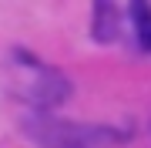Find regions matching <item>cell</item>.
I'll use <instances>...</instances> for the list:
<instances>
[{"label": "cell", "instance_id": "cell-1", "mask_svg": "<svg viewBox=\"0 0 151 148\" xmlns=\"http://www.w3.org/2000/svg\"><path fill=\"white\" fill-rule=\"evenodd\" d=\"M40 148H118L124 131L108 125H81V121H57V118H34L24 125Z\"/></svg>", "mask_w": 151, "mask_h": 148}, {"label": "cell", "instance_id": "cell-2", "mask_svg": "<svg viewBox=\"0 0 151 148\" xmlns=\"http://www.w3.org/2000/svg\"><path fill=\"white\" fill-rule=\"evenodd\" d=\"M20 54V51H17ZM24 57V54H20ZM14 71H20L24 74V84L17 91H20V98H27L34 101L37 108H54V104H60L70 94V84H67V77L54 71V67H44L37 64L34 57H24V67H14Z\"/></svg>", "mask_w": 151, "mask_h": 148}, {"label": "cell", "instance_id": "cell-3", "mask_svg": "<svg viewBox=\"0 0 151 148\" xmlns=\"http://www.w3.org/2000/svg\"><path fill=\"white\" fill-rule=\"evenodd\" d=\"M118 37V10H114V0H97L94 4V40L111 44Z\"/></svg>", "mask_w": 151, "mask_h": 148}, {"label": "cell", "instance_id": "cell-4", "mask_svg": "<svg viewBox=\"0 0 151 148\" xmlns=\"http://www.w3.org/2000/svg\"><path fill=\"white\" fill-rule=\"evenodd\" d=\"M131 24H134L138 44L151 51V0H131Z\"/></svg>", "mask_w": 151, "mask_h": 148}]
</instances>
